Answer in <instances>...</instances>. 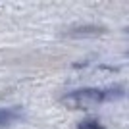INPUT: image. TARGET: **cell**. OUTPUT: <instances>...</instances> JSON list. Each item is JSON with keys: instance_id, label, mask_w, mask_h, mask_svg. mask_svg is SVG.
I'll use <instances>...</instances> for the list:
<instances>
[{"instance_id": "6da1fadb", "label": "cell", "mask_w": 129, "mask_h": 129, "mask_svg": "<svg viewBox=\"0 0 129 129\" xmlns=\"http://www.w3.org/2000/svg\"><path fill=\"white\" fill-rule=\"evenodd\" d=\"M121 89H79L62 98V104H66L71 110H91L98 104L121 98Z\"/></svg>"}, {"instance_id": "7a4b0ae2", "label": "cell", "mask_w": 129, "mask_h": 129, "mask_svg": "<svg viewBox=\"0 0 129 129\" xmlns=\"http://www.w3.org/2000/svg\"><path fill=\"white\" fill-rule=\"evenodd\" d=\"M23 118V112L19 106H12V108H0V127H10L16 121Z\"/></svg>"}, {"instance_id": "3957f363", "label": "cell", "mask_w": 129, "mask_h": 129, "mask_svg": "<svg viewBox=\"0 0 129 129\" xmlns=\"http://www.w3.org/2000/svg\"><path fill=\"white\" fill-rule=\"evenodd\" d=\"M77 129H104L102 123H98L96 119H85L77 125Z\"/></svg>"}]
</instances>
